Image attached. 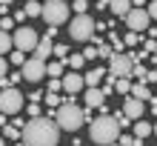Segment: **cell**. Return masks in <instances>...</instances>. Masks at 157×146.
<instances>
[{"label": "cell", "instance_id": "cell-1", "mask_svg": "<svg viewBox=\"0 0 157 146\" xmlns=\"http://www.w3.org/2000/svg\"><path fill=\"white\" fill-rule=\"evenodd\" d=\"M20 138L26 146H57L60 143V126L54 117H34L23 126Z\"/></svg>", "mask_w": 157, "mask_h": 146}, {"label": "cell", "instance_id": "cell-2", "mask_svg": "<svg viewBox=\"0 0 157 146\" xmlns=\"http://www.w3.org/2000/svg\"><path fill=\"white\" fill-rule=\"evenodd\" d=\"M52 117L57 120L60 129H66V132H77L80 126L86 123V120H83V109L75 103V95H71V97H63V103L54 109Z\"/></svg>", "mask_w": 157, "mask_h": 146}, {"label": "cell", "instance_id": "cell-3", "mask_svg": "<svg viewBox=\"0 0 157 146\" xmlns=\"http://www.w3.org/2000/svg\"><path fill=\"white\" fill-rule=\"evenodd\" d=\"M117 135H120V126L114 117H109V115H100L94 123H91V140L94 143H114L117 140Z\"/></svg>", "mask_w": 157, "mask_h": 146}, {"label": "cell", "instance_id": "cell-4", "mask_svg": "<svg viewBox=\"0 0 157 146\" xmlns=\"http://www.w3.org/2000/svg\"><path fill=\"white\" fill-rule=\"evenodd\" d=\"M43 20L49 26H60L69 20V3L66 0H49V3H43Z\"/></svg>", "mask_w": 157, "mask_h": 146}, {"label": "cell", "instance_id": "cell-5", "mask_svg": "<svg viewBox=\"0 0 157 146\" xmlns=\"http://www.w3.org/2000/svg\"><path fill=\"white\" fill-rule=\"evenodd\" d=\"M132 57H128V54H112V57H109V69H106V77L109 80H117V77H132Z\"/></svg>", "mask_w": 157, "mask_h": 146}, {"label": "cell", "instance_id": "cell-6", "mask_svg": "<svg viewBox=\"0 0 157 146\" xmlns=\"http://www.w3.org/2000/svg\"><path fill=\"white\" fill-rule=\"evenodd\" d=\"M23 109V95L17 92V86H9V89H0V112L3 115H14Z\"/></svg>", "mask_w": 157, "mask_h": 146}, {"label": "cell", "instance_id": "cell-7", "mask_svg": "<svg viewBox=\"0 0 157 146\" xmlns=\"http://www.w3.org/2000/svg\"><path fill=\"white\" fill-rule=\"evenodd\" d=\"M69 34H71V40H91L94 20H91L89 14H77L75 20H71V26H69Z\"/></svg>", "mask_w": 157, "mask_h": 146}, {"label": "cell", "instance_id": "cell-8", "mask_svg": "<svg viewBox=\"0 0 157 146\" xmlns=\"http://www.w3.org/2000/svg\"><path fill=\"white\" fill-rule=\"evenodd\" d=\"M37 32L34 29H29V26H26V29H17L14 32V37H12V43H14V49L17 52H34V46H37Z\"/></svg>", "mask_w": 157, "mask_h": 146}, {"label": "cell", "instance_id": "cell-9", "mask_svg": "<svg viewBox=\"0 0 157 146\" xmlns=\"http://www.w3.org/2000/svg\"><path fill=\"white\" fill-rule=\"evenodd\" d=\"M123 20H126V26H128V32H137V34H140L143 29H149V20H151V17H149L146 9H132Z\"/></svg>", "mask_w": 157, "mask_h": 146}, {"label": "cell", "instance_id": "cell-10", "mask_svg": "<svg viewBox=\"0 0 157 146\" xmlns=\"http://www.w3.org/2000/svg\"><path fill=\"white\" fill-rule=\"evenodd\" d=\"M20 75H23V80H29V83H37V80L46 75V63L37 60V57H32V60H26L20 66Z\"/></svg>", "mask_w": 157, "mask_h": 146}, {"label": "cell", "instance_id": "cell-11", "mask_svg": "<svg viewBox=\"0 0 157 146\" xmlns=\"http://www.w3.org/2000/svg\"><path fill=\"white\" fill-rule=\"evenodd\" d=\"M123 115L128 117V120H140L143 117V100H137V97H126V103H123Z\"/></svg>", "mask_w": 157, "mask_h": 146}, {"label": "cell", "instance_id": "cell-12", "mask_svg": "<svg viewBox=\"0 0 157 146\" xmlns=\"http://www.w3.org/2000/svg\"><path fill=\"white\" fill-rule=\"evenodd\" d=\"M60 80H63V89H66L69 95H77L80 89L86 86V83H83V75H77V72H69V75H63Z\"/></svg>", "mask_w": 157, "mask_h": 146}, {"label": "cell", "instance_id": "cell-13", "mask_svg": "<svg viewBox=\"0 0 157 146\" xmlns=\"http://www.w3.org/2000/svg\"><path fill=\"white\" fill-rule=\"evenodd\" d=\"M83 97H86V103H89V109H94V106L100 109V106L106 103V95L100 92L97 86H89V89H86V95H83Z\"/></svg>", "mask_w": 157, "mask_h": 146}, {"label": "cell", "instance_id": "cell-14", "mask_svg": "<svg viewBox=\"0 0 157 146\" xmlns=\"http://www.w3.org/2000/svg\"><path fill=\"white\" fill-rule=\"evenodd\" d=\"M52 49H54L52 37H43V40H37V46H34V57L46 63V57H49V54H52Z\"/></svg>", "mask_w": 157, "mask_h": 146}, {"label": "cell", "instance_id": "cell-15", "mask_svg": "<svg viewBox=\"0 0 157 146\" xmlns=\"http://www.w3.org/2000/svg\"><path fill=\"white\" fill-rule=\"evenodd\" d=\"M132 97H137V100H154V95H151V89L146 86V83H140V80H137V83H132V92H128Z\"/></svg>", "mask_w": 157, "mask_h": 146}, {"label": "cell", "instance_id": "cell-16", "mask_svg": "<svg viewBox=\"0 0 157 146\" xmlns=\"http://www.w3.org/2000/svg\"><path fill=\"white\" fill-rule=\"evenodd\" d=\"M109 9H112L117 17H126L132 12V0H109Z\"/></svg>", "mask_w": 157, "mask_h": 146}, {"label": "cell", "instance_id": "cell-17", "mask_svg": "<svg viewBox=\"0 0 157 146\" xmlns=\"http://www.w3.org/2000/svg\"><path fill=\"white\" fill-rule=\"evenodd\" d=\"M103 77H106V69H91V72L83 75V83H86V86H100Z\"/></svg>", "mask_w": 157, "mask_h": 146}, {"label": "cell", "instance_id": "cell-18", "mask_svg": "<svg viewBox=\"0 0 157 146\" xmlns=\"http://www.w3.org/2000/svg\"><path fill=\"white\" fill-rule=\"evenodd\" d=\"M149 135H151V123L149 120H143V117H140V120H134V138L137 140L149 138Z\"/></svg>", "mask_w": 157, "mask_h": 146}, {"label": "cell", "instance_id": "cell-19", "mask_svg": "<svg viewBox=\"0 0 157 146\" xmlns=\"http://www.w3.org/2000/svg\"><path fill=\"white\" fill-rule=\"evenodd\" d=\"M23 12H26V17H40L43 14V3H40V0H26Z\"/></svg>", "mask_w": 157, "mask_h": 146}, {"label": "cell", "instance_id": "cell-20", "mask_svg": "<svg viewBox=\"0 0 157 146\" xmlns=\"http://www.w3.org/2000/svg\"><path fill=\"white\" fill-rule=\"evenodd\" d=\"M112 86H114V92L128 95L132 92V77H117V80H112Z\"/></svg>", "mask_w": 157, "mask_h": 146}, {"label": "cell", "instance_id": "cell-21", "mask_svg": "<svg viewBox=\"0 0 157 146\" xmlns=\"http://www.w3.org/2000/svg\"><path fill=\"white\" fill-rule=\"evenodd\" d=\"M12 46H14V43H12V34L0 29V57H3L6 52H12Z\"/></svg>", "mask_w": 157, "mask_h": 146}, {"label": "cell", "instance_id": "cell-22", "mask_svg": "<svg viewBox=\"0 0 157 146\" xmlns=\"http://www.w3.org/2000/svg\"><path fill=\"white\" fill-rule=\"evenodd\" d=\"M63 66H66L63 60H54V63L46 66V75H49V77H63Z\"/></svg>", "mask_w": 157, "mask_h": 146}, {"label": "cell", "instance_id": "cell-23", "mask_svg": "<svg viewBox=\"0 0 157 146\" xmlns=\"http://www.w3.org/2000/svg\"><path fill=\"white\" fill-rule=\"evenodd\" d=\"M63 63H66V66H69V69H80V66H83V63H86V57H83V54H77V52H75V54H71V52H69V57H66V60H63Z\"/></svg>", "mask_w": 157, "mask_h": 146}, {"label": "cell", "instance_id": "cell-24", "mask_svg": "<svg viewBox=\"0 0 157 146\" xmlns=\"http://www.w3.org/2000/svg\"><path fill=\"white\" fill-rule=\"evenodd\" d=\"M109 46H112V49H114V54H120V52H123V49H126V43H123V40H120V37H117V34L112 32V34H109Z\"/></svg>", "mask_w": 157, "mask_h": 146}, {"label": "cell", "instance_id": "cell-25", "mask_svg": "<svg viewBox=\"0 0 157 146\" xmlns=\"http://www.w3.org/2000/svg\"><path fill=\"white\" fill-rule=\"evenodd\" d=\"M146 72H149V69H146L143 63H134V66H132V77H137L140 83H146Z\"/></svg>", "mask_w": 157, "mask_h": 146}, {"label": "cell", "instance_id": "cell-26", "mask_svg": "<svg viewBox=\"0 0 157 146\" xmlns=\"http://www.w3.org/2000/svg\"><path fill=\"white\" fill-rule=\"evenodd\" d=\"M52 54H54L57 60H66V57H69V46H66V43H57V46L52 49Z\"/></svg>", "mask_w": 157, "mask_h": 146}, {"label": "cell", "instance_id": "cell-27", "mask_svg": "<svg viewBox=\"0 0 157 146\" xmlns=\"http://www.w3.org/2000/svg\"><path fill=\"white\" fill-rule=\"evenodd\" d=\"M3 135H6L9 140H17V138H20V129H17V126H12V123H6V126H3Z\"/></svg>", "mask_w": 157, "mask_h": 146}, {"label": "cell", "instance_id": "cell-28", "mask_svg": "<svg viewBox=\"0 0 157 146\" xmlns=\"http://www.w3.org/2000/svg\"><path fill=\"white\" fill-rule=\"evenodd\" d=\"M112 54H114V49L109 46V43H100V46H97V57H103V60H109V57H112Z\"/></svg>", "mask_w": 157, "mask_h": 146}, {"label": "cell", "instance_id": "cell-29", "mask_svg": "<svg viewBox=\"0 0 157 146\" xmlns=\"http://www.w3.org/2000/svg\"><path fill=\"white\" fill-rule=\"evenodd\" d=\"M117 143L120 146H140V140L132 138V135H117Z\"/></svg>", "mask_w": 157, "mask_h": 146}, {"label": "cell", "instance_id": "cell-30", "mask_svg": "<svg viewBox=\"0 0 157 146\" xmlns=\"http://www.w3.org/2000/svg\"><path fill=\"white\" fill-rule=\"evenodd\" d=\"M43 100H46V103H49V109H57V106L63 103V97H60V95H54V92H49V95H46Z\"/></svg>", "mask_w": 157, "mask_h": 146}, {"label": "cell", "instance_id": "cell-31", "mask_svg": "<svg viewBox=\"0 0 157 146\" xmlns=\"http://www.w3.org/2000/svg\"><path fill=\"white\" fill-rule=\"evenodd\" d=\"M123 43H126V46H137V43H143V37L137 32H128L126 37H123Z\"/></svg>", "mask_w": 157, "mask_h": 146}, {"label": "cell", "instance_id": "cell-32", "mask_svg": "<svg viewBox=\"0 0 157 146\" xmlns=\"http://www.w3.org/2000/svg\"><path fill=\"white\" fill-rule=\"evenodd\" d=\"M9 63H14V66H23V63H26V54H23V52H17V49H14L12 54H9Z\"/></svg>", "mask_w": 157, "mask_h": 146}, {"label": "cell", "instance_id": "cell-33", "mask_svg": "<svg viewBox=\"0 0 157 146\" xmlns=\"http://www.w3.org/2000/svg\"><path fill=\"white\" fill-rule=\"evenodd\" d=\"M143 52L146 54H157V40H143Z\"/></svg>", "mask_w": 157, "mask_h": 146}, {"label": "cell", "instance_id": "cell-34", "mask_svg": "<svg viewBox=\"0 0 157 146\" xmlns=\"http://www.w3.org/2000/svg\"><path fill=\"white\" fill-rule=\"evenodd\" d=\"M60 89H63V80H60V77H52V80H49V92H54V95H57Z\"/></svg>", "mask_w": 157, "mask_h": 146}, {"label": "cell", "instance_id": "cell-35", "mask_svg": "<svg viewBox=\"0 0 157 146\" xmlns=\"http://www.w3.org/2000/svg\"><path fill=\"white\" fill-rule=\"evenodd\" d=\"M114 120H117V126H120V129H126V126H132V120H128V117H126L123 112H120V115H114Z\"/></svg>", "mask_w": 157, "mask_h": 146}, {"label": "cell", "instance_id": "cell-36", "mask_svg": "<svg viewBox=\"0 0 157 146\" xmlns=\"http://www.w3.org/2000/svg\"><path fill=\"white\" fill-rule=\"evenodd\" d=\"M71 9H75L77 14H86V9H89V3H86V0H75V6H71Z\"/></svg>", "mask_w": 157, "mask_h": 146}, {"label": "cell", "instance_id": "cell-37", "mask_svg": "<svg viewBox=\"0 0 157 146\" xmlns=\"http://www.w3.org/2000/svg\"><path fill=\"white\" fill-rule=\"evenodd\" d=\"M26 97H29V103H40V100H43L46 95L40 92V89H34V92H32V95H26Z\"/></svg>", "mask_w": 157, "mask_h": 146}, {"label": "cell", "instance_id": "cell-38", "mask_svg": "<svg viewBox=\"0 0 157 146\" xmlns=\"http://www.w3.org/2000/svg\"><path fill=\"white\" fill-rule=\"evenodd\" d=\"M83 57H86V60H94L97 57V46H89L86 52H83Z\"/></svg>", "mask_w": 157, "mask_h": 146}, {"label": "cell", "instance_id": "cell-39", "mask_svg": "<svg viewBox=\"0 0 157 146\" xmlns=\"http://www.w3.org/2000/svg\"><path fill=\"white\" fill-rule=\"evenodd\" d=\"M146 12H149V17H151V20H157V0H151V3H149V9H146Z\"/></svg>", "mask_w": 157, "mask_h": 146}, {"label": "cell", "instance_id": "cell-40", "mask_svg": "<svg viewBox=\"0 0 157 146\" xmlns=\"http://www.w3.org/2000/svg\"><path fill=\"white\" fill-rule=\"evenodd\" d=\"M6 77H9V86H17V83L23 80V75H20V72H17V75H6Z\"/></svg>", "mask_w": 157, "mask_h": 146}, {"label": "cell", "instance_id": "cell-41", "mask_svg": "<svg viewBox=\"0 0 157 146\" xmlns=\"http://www.w3.org/2000/svg\"><path fill=\"white\" fill-rule=\"evenodd\" d=\"M6 75H9V60L0 57V77H6Z\"/></svg>", "mask_w": 157, "mask_h": 146}, {"label": "cell", "instance_id": "cell-42", "mask_svg": "<svg viewBox=\"0 0 157 146\" xmlns=\"http://www.w3.org/2000/svg\"><path fill=\"white\" fill-rule=\"evenodd\" d=\"M29 115L32 117H40V103H29Z\"/></svg>", "mask_w": 157, "mask_h": 146}, {"label": "cell", "instance_id": "cell-43", "mask_svg": "<svg viewBox=\"0 0 157 146\" xmlns=\"http://www.w3.org/2000/svg\"><path fill=\"white\" fill-rule=\"evenodd\" d=\"M12 26H14V17H3V23H0V29L6 32V29H12Z\"/></svg>", "mask_w": 157, "mask_h": 146}, {"label": "cell", "instance_id": "cell-44", "mask_svg": "<svg viewBox=\"0 0 157 146\" xmlns=\"http://www.w3.org/2000/svg\"><path fill=\"white\" fill-rule=\"evenodd\" d=\"M154 80H157V69L154 72H146V83H154Z\"/></svg>", "mask_w": 157, "mask_h": 146}, {"label": "cell", "instance_id": "cell-45", "mask_svg": "<svg viewBox=\"0 0 157 146\" xmlns=\"http://www.w3.org/2000/svg\"><path fill=\"white\" fill-rule=\"evenodd\" d=\"M23 20H26V12H23V9H20V12H17V14H14V23H23Z\"/></svg>", "mask_w": 157, "mask_h": 146}, {"label": "cell", "instance_id": "cell-46", "mask_svg": "<svg viewBox=\"0 0 157 146\" xmlns=\"http://www.w3.org/2000/svg\"><path fill=\"white\" fill-rule=\"evenodd\" d=\"M146 6V0H132V9H143Z\"/></svg>", "mask_w": 157, "mask_h": 146}, {"label": "cell", "instance_id": "cell-47", "mask_svg": "<svg viewBox=\"0 0 157 146\" xmlns=\"http://www.w3.org/2000/svg\"><path fill=\"white\" fill-rule=\"evenodd\" d=\"M94 9H109V0H97V6Z\"/></svg>", "mask_w": 157, "mask_h": 146}, {"label": "cell", "instance_id": "cell-48", "mask_svg": "<svg viewBox=\"0 0 157 146\" xmlns=\"http://www.w3.org/2000/svg\"><path fill=\"white\" fill-rule=\"evenodd\" d=\"M0 89H9V77H0Z\"/></svg>", "mask_w": 157, "mask_h": 146}, {"label": "cell", "instance_id": "cell-49", "mask_svg": "<svg viewBox=\"0 0 157 146\" xmlns=\"http://www.w3.org/2000/svg\"><path fill=\"white\" fill-rule=\"evenodd\" d=\"M0 126H6V115L3 112H0Z\"/></svg>", "mask_w": 157, "mask_h": 146}, {"label": "cell", "instance_id": "cell-50", "mask_svg": "<svg viewBox=\"0 0 157 146\" xmlns=\"http://www.w3.org/2000/svg\"><path fill=\"white\" fill-rule=\"evenodd\" d=\"M9 3H14V0H0V6H9Z\"/></svg>", "mask_w": 157, "mask_h": 146}, {"label": "cell", "instance_id": "cell-51", "mask_svg": "<svg viewBox=\"0 0 157 146\" xmlns=\"http://www.w3.org/2000/svg\"><path fill=\"white\" fill-rule=\"evenodd\" d=\"M151 135H157V123H154V126H151Z\"/></svg>", "mask_w": 157, "mask_h": 146}, {"label": "cell", "instance_id": "cell-52", "mask_svg": "<svg viewBox=\"0 0 157 146\" xmlns=\"http://www.w3.org/2000/svg\"><path fill=\"white\" fill-rule=\"evenodd\" d=\"M0 146H9V143H3V138H0Z\"/></svg>", "mask_w": 157, "mask_h": 146}, {"label": "cell", "instance_id": "cell-53", "mask_svg": "<svg viewBox=\"0 0 157 146\" xmlns=\"http://www.w3.org/2000/svg\"><path fill=\"white\" fill-rule=\"evenodd\" d=\"M109 146H120V143H117V140H114V143H109Z\"/></svg>", "mask_w": 157, "mask_h": 146}, {"label": "cell", "instance_id": "cell-54", "mask_svg": "<svg viewBox=\"0 0 157 146\" xmlns=\"http://www.w3.org/2000/svg\"><path fill=\"white\" fill-rule=\"evenodd\" d=\"M14 146H26V143H14Z\"/></svg>", "mask_w": 157, "mask_h": 146}, {"label": "cell", "instance_id": "cell-55", "mask_svg": "<svg viewBox=\"0 0 157 146\" xmlns=\"http://www.w3.org/2000/svg\"><path fill=\"white\" fill-rule=\"evenodd\" d=\"M40 3H49V0H40Z\"/></svg>", "mask_w": 157, "mask_h": 146}, {"label": "cell", "instance_id": "cell-56", "mask_svg": "<svg viewBox=\"0 0 157 146\" xmlns=\"http://www.w3.org/2000/svg\"><path fill=\"white\" fill-rule=\"evenodd\" d=\"M154 103H157V95H154Z\"/></svg>", "mask_w": 157, "mask_h": 146}]
</instances>
